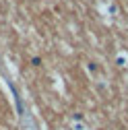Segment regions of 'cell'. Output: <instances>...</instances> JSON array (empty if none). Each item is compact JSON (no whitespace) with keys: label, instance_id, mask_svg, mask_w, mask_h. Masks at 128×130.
<instances>
[{"label":"cell","instance_id":"cell-1","mask_svg":"<svg viewBox=\"0 0 128 130\" xmlns=\"http://www.w3.org/2000/svg\"><path fill=\"white\" fill-rule=\"evenodd\" d=\"M70 130H89V126H87V122L81 120V118H72V120H70Z\"/></svg>","mask_w":128,"mask_h":130},{"label":"cell","instance_id":"cell-2","mask_svg":"<svg viewBox=\"0 0 128 130\" xmlns=\"http://www.w3.org/2000/svg\"><path fill=\"white\" fill-rule=\"evenodd\" d=\"M116 62L120 64V66H128V54L126 52H118L116 54Z\"/></svg>","mask_w":128,"mask_h":130}]
</instances>
